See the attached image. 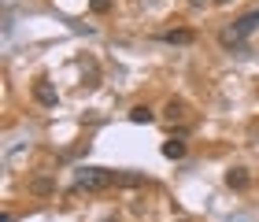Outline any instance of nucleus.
Masks as SVG:
<instances>
[{
    "label": "nucleus",
    "mask_w": 259,
    "mask_h": 222,
    "mask_svg": "<svg viewBox=\"0 0 259 222\" xmlns=\"http://www.w3.org/2000/svg\"><path fill=\"white\" fill-rule=\"evenodd\" d=\"M255 30H259V11H248V15H241L233 22V30H222V45H233V49H237V45Z\"/></svg>",
    "instance_id": "f03ea898"
},
{
    "label": "nucleus",
    "mask_w": 259,
    "mask_h": 222,
    "mask_svg": "<svg viewBox=\"0 0 259 222\" xmlns=\"http://www.w3.org/2000/svg\"><path fill=\"white\" fill-rule=\"evenodd\" d=\"M89 8H93V11H97V15H104V11H108V8H111V0H89Z\"/></svg>",
    "instance_id": "9d476101"
},
{
    "label": "nucleus",
    "mask_w": 259,
    "mask_h": 222,
    "mask_svg": "<svg viewBox=\"0 0 259 222\" xmlns=\"http://www.w3.org/2000/svg\"><path fill=\"white\" fill-rule=\"evenodd\" d=\"M30 193H37V196H49V193H56V182H49V178H37L30 185Z\"/></svg>",
    "instance_id": "0eeeda50"
},
{
    "label": "nucleus",
    "mask_w": 259,
    "mask_h": 222,
    "mask_svg": "<svg viewBox=\"0 0 259 222\" xmlns=\"http://www.w3.org/2000/svg\"><path fill=\"white\" fill-rule=\"evenodd\" d=\"M248 170H244V167H233L230 174H226V185H230V189H248Z\"/></svg>",
    "instance_id": "39448f33"
},
{
    "label": "nucleus",
    "mask_w": 259,
    "mask_h": 222,
    "mask_svg": "<svg viewBox=\"0 0 259 222\" xmlns=\"http://www.w3.org/2000/svg\"><path fill=\"white\" fill-rule=\"evenodd\" d=\"M111 185H141V174H119V170H108V167H81L74 174V189L81 193H100V189H111Z\"/></svg>",
    "instance_id": "f257e3e1"
},
{
    "label": "nucleus",
    "mask_w": 259,
    "mask_h": 222,
    "mask_svg": "<svg viewBox=\"0 0 259 222\" xmlns=\"http://www.w3.org/2000/svg\"><path fill=\"white\" fill-rule=\"evenodd\" d=\"M163 156H167V159H182L185 156V141H174V137L163 141Z\"/></svg>",
    "instance_id": "423d86ee"
},
{
    "label": "nucleus",
    "mask_w": 259,
    "mask_h": 222,
    "mask_svg": "<svg viewBox=\"0 0 259 222\" xmlns=\"http://www.w3.org/2000/svg\"><path fill=\"white\" fill-rule=\"evenodd\" d=\"M159 41H163V45H193L196 33H193V30H163Z\"/></svg>",
    "instance_id": "20e7f679"
},
{
    "label": "nucleus",
    "mask_w": 259,
    "mask_h": 222,
    "mask_svg": "<svg viewBox=\"0 0 259 222\" xmlns=\"http://www.w3.org/2000/svg\"><path fill=\"white\" fill-rule=\"evenodd\" d=\"M189 4H193V8H200V4H204V0H189Z\"/></svg>",
    "instance_id": "9b49d317"
},
{
    "label": "nucleus",
    "mask_w": 259,
    "mask_h": 222,
    "mask_svg": "<svg viewBox=\"0 0 259 222\" xmlns=\"http://www.w3.org/2000/svg\"><path fill=\"white\" fill-rule=\"evenodd\" d=\"M185 115V100H170L167 104V119H182Z\"/></svg>",
    "instance_id": "1a4fd4ad"
},
{
    "label": "nucleus",
    "mask_w": 259,
    "mask_h": 222,
    "mask_svg": "<svg viewBox=\"0 0 259 222\" xmlns=\"http://www.w3.org/2000/svg\"><path fill=\"white\" fill-rule=\"evenodd\" d=\"M152 119H156V115H152L148 108H134V111H130V122H145V126H148Z\"/></svg>",
    "instance_id": "6e6552de"
},
{
    "label": "nucleus",
    "mask_w": 259,
    "mask_h": 222,
    "mask_svg": "<svg viewBox=\"0 0 259 222\" xmlns=\"http://www.w3.org/2000/svg\"><path fill=\"white\" fill-rule=\"evenodd\" d=\"M33 100H37L41 108H56V104H60V93H56V85L49 78H37L33 81Z\"/></svg>",
    "instance_id": "7ed1b4c3"
}]
</instances>
